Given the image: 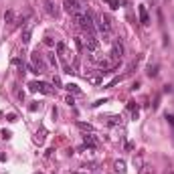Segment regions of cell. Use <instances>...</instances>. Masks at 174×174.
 Segmentation results:
<instances>
[{
	"instance_id": "cell-16",
	"label": "cell",
	"mask_w": 174,
	"mask_h": 174,
	"mask_svg": "<svg viewBox=\"0 0 174 174\" xmlns=\"http://www.w3.org/2000/svg\"><path fill=\"white\" fill-rule=\"evenodd\" d=\"M14 18H16L14 10H6V12H4V20H6V22H14Z\"/></svg>"
},
{
	"instance_id": "cell-3",
	"label": "cell",
	"mask_w": 174,
	"mask_h": 174,
	"mask_svg": "<svg viewBox=\"0 0 174 174\" xmlns=\"http://www.w3.org/2000/svg\"><path fill=\"white\" fill-rule=\"evenodd\" d=\"M83 45H85L87 53H97V49H99V39H97L95 34H87V39H83Z\"/></svg>"
},
{
	"instance_id": "cell-18",
	"label": "cell",
	"mask_w": 174,
	"mask_h": 174,
	"mask_svg": "<svg viewBox=\"0 0 174 174\" xmlns=\"http://www.w3.org/2000/svg\"><path fill=\"white\" fill-rule=\"evenodd\" d=\"M148 75H150V77H156V75H158V65H150V67H148Z\"/></svg>"
},
{
	"instance_id": "cell-8",
	"label": "cell",
	"mask_w": 174,
	"mask_h": 174,
	"mask_svg": "<svg viewBox=\"0 0 174 174\" xmlns=\"http://www.w3.org/2000/svg\"><path fill=\"white\" fill-rule=\"evenodd\" d=\"M138 14H140V22L142 24H150V16H148V10H146L144 4L138 6Z\"/></svg>"
},
{
	"instance_id": "cell-4",
	"label": "cell",
	"mask_w": 174,
	"mask_h": 174,
	"mask_svg": "<svg viewBox=\"0 0 174 174\" xmlns=\"http://www.w3.org/2000/svg\"><path fill=\"white\" fill-rule=\"evenodd\" d=\"M63 6H65V10H67L71 16L83 10V6L79 4V0H63Z\"/></svg>"
},
{
	"instance_id": "cell-13",
	"label": "cell",
	"mask_w": 174,
	"mask_h": 174,
	"mask_svg": "<svg viewBox=\"0 0 174 174\" xmlns=\"http://www.w3.org/2000/svg\"><path fill=\"white\" fill-rule=\"evenodd\" d=\"M47 61H49V65H51V67H55V71H57L59 63H57V57H55V53H49V55H47Z\"/></svg>"
},
{
	"instance_id": "cell-2",
	"label": "cell",
	"mask_w": 174,
	"mask_h": 174,
	"mask_svg": "<svg viewBox=\"0 0 174 174\" xmlns=\"http://www.w3.org/2000/svg\"><path fill=\"white\" fill-rule=\"evenodd\" d=\"M29 87H30V91H41V93H45V95H53L55 93L53 87L47 85V83H43V81H30Z\"/></svg>"
},
{
	"instance_id": "cell-19",
	"label": "cell",
	"mask_w": 174,
	"mask_h": 174,
	"mask_svg": "<svg viewBox=\"0 0 174 174\" xmlns=\"http://www.w3.org/2000/svg\"><path fill=\"white\" fill-rule=\"evenodd\" d=\"M34 142H37V144H43V142H45V132H43V130L37 132V136H34Z\"/></svg>"
},
{
	"instance_id": "cell-29",
	"label": "cell",
	"mask_w": 174,
	"mask_h": 174,
	"mask_svg": "<svg viewBox=\"0 0 174 174\" xmlns=\"http://www.w3.org/2000/svg\"><path fill=\"white\" fill-rule=\"evenodd\" d=\"M65 101H67V103H69V105H73V103H75V99H73V97H71V95H67V99H65Z\"/></svg>"
},
{
	"instance_id": "cell-11",
	"label": "cell",
	"mask_w": 174,
	"mask_h": 174,
	"mask_svg": "<svg viewBox=\"0 0 174 174\" xmlns=\"http://www.w3.org/2000/svg\"><path fill=\"white\" fill-rule=\"evenodd\" d=\"M77 128H79V130H83V132H87V134H91V132H93V126H91V124H85V121H77Z\"/></svg>"
},
{
	"instance_id": "cell-26",
	"label": "cell",
	"mask_w": 174,
	"mask_h": 174,
	"mask_svg": "<svg viewBox=\"0 0 174 174\" xmlns=\"http://www.w3.org/2000/svg\"><path fill=\"white\" fill-rule=\"evenodd\" d=\"M6 120H8V121H16V113H8V116H6Z\"/></svg>"
},
{
	"instance_id": "cell-10",
	"label": "cell",
	"mask_w": 174,
	"mask_h": 174,
	"mask_svg": "<svg viewBox=\"0 0 174 174\" xmlns=\"http://www.w3.org/2000/svg\"><path fill=\"white\" fill-rule=\"evenodd\" d=\"M65 89H67L69 93H75V95H81V89H79V87L75 85V83H67V85H65Z\"/></svg>"
},
{
	"instance_id": "cell-20",
	"label": "cell",
	"mask_w": 174,
	"mask_h": 174,
	"mask_svg": "<svg viewBox=\"0 0 174 174\" xmlns=\"http://www.w3.org/2000/svg\"><path fill=\"white\" fill-rule=\"evenodd\" d=\"M75 47H77L79 53H81L83 49H85V45H83V39H81V37H77V39H75Z\"/></svg>"
},
{
	"instance_id": "cell-24",
	"label": "cell",
	"mask_w": 174,
	"mask_h": 174,
	"mask_svg": "<svg viewBox=\"0 0 174 174\" xmlns=\"http://www.w3.org/2000/svg\"><path fill=\"white\" fill-rule=\"evenodd\" d=\"M45 45H47V47H53V39H51V37H45Z\"/></svg>"
},
{
	"instance_id": "cell-28",
	"label": "cell",
	"mask_w": 174,
	"mask_h": 174,
	"mask_svg": "<svg viewBox=\"0 0 174 174\" xmlns=\"http://www.w3.org/2000/svg\"><path fill=\"white\" fill-rule=\"evenodd\" d=\"M29 109H30V111H37V109H39V103H30Z\"/></svg>"
},
{
	"instance_id": "cell-23",
	"label": "cell",
	"mask_w": 174,
	"mask_h": 174,
	"mask_svg": "<svg viewBox=\"0 0 174 174\" xmlns=\"http://www.w3.org/2000/svg\"><path fill=\"white\" fill-rule=\"evenodd\" d=\"M0 136H2V138H4V140H8V138H10V136H12V134H10L8 130H2V132H0Z\"/></svg>"
},
{
	"instance_id": "cell-17",
	"label": "cell",
	"mask_w": 174,
	"mask_h": 174,
	"mask_svg": "<svg viewBox=\"0 0 174 174\" xmlns=\"http://www.w3.org/2000/svg\"><path fill=\"white\" fill-rule=\"evenodd\" d=\"M107 124H109V126H117V124H121V116H111L109 120H107Z\"/></svg>"
},
{
	"instance_id": "cell-27",
	"label": "cell",
	"mask_w": 174,
	"mask_h": 174,
	"mask_svg": "<svg viewBox=\"0 0 174 174\" xmlns=\"http://www.w3.org/2000/svg\"><path fill=\"white\" fill-rule=\"evenodd\" d=\"M53 85H57V87H61V79H59V77H57V75H55V77H53Z\"/></svg>"
},
{
	"instance_id": "cell-30",
	"label": "cell",
	"mask_w": 174,
	"mask_h": 174,
	"mask_svg": "<svg viewBox=\"0 0 174 174\" xmlns=\"http://www.w3.org/2000/svg\"><path fill=\"white\" fill-rule=\"evenodd\" d=\"M126 150H128V152L134 150V144H132V142H128V144H126Z\"/></svg>"
},
{
	"instance_id": "cell-6",
	"label": "cell",
	"mask_w": 174,
	"mask_h": 174,
	"mask_svg": "<svg viewBox=\"0 0 174 174\" xmlns=\"http://www.w3.org/2000/svg\"><path fill=\"white\" fill-rule=\"evenodd\" d=\"M43 8H45V12H47L49 16H53V18L59 16V8H57V4H55V0H43Z\"/></svg>"
},
{
	"instance_id": "cell-9",
	"label": "cell",
	"mask_w": 174,
	"mask_h": 174,
	"mask_svg": "<svg viewBox=\"0 0 174 174\" xmlns=\"http://www.w3.org/2000/svg\"><path fill=\"white\" fill-rule=\"evenodd\" d=\"M30 34H33V22L22 30V45H29L30 43Z\"/></svg>"
},
{
	"instance_id": "cell-14",
	"label": "cell",
	"mask_w": 174,
	"mask_h": 174,
	"mask_svg": "<svg viewBox=\"0 0 174 174\" xmlns=\"http://www.w3.org/2000/svg\"><path fill=\"white\" fill-rule=\"evenodd\" d=\"M113 168H116V172H117V174H124V172H126V162L117 160L116 164H113Z\"/></svg>"
},
{
	"instance_id": "cell-22",
	"label": "cell",
	"mask_w": 174,
	"mask_h": 174,
	"mask_svg": "<svg viewBox=\"0 0 174 174\" xmlns=\"http://www.w3.org/2000/svg\"><path fill=\"white\" fill-rule=\"evenodd\" d=\"M12 65H16V67L22 69L24 67V61H22V59H12Z\"/></svg>"
},
{
	"instance_id": "cell-25",
	"label": "cell",
	"mask_w": 174,
	"mask_h": 174,
	"mask_svg": "<svg viewBox=\"0 0 174 174\" xmlns=\"http://www.w3.org/2000/svg\"><path fill=\"white\" fill-rule=\"evenodd\" d=\"M134 164H136V166H142V164H144V162H142V156H138V158H134Z\"/></svg>"
},
{
	"instance_id": "cell-12",
	"label": "cell",
	"mask_w": 174,
	"mask_h": 174,
	"mask_svg": "<svg viewBox=\"0 0 174 174\" xmlns=\"http://www.w3.org/2000/svg\"><path fill=\"white\" fill-rule=\"evenodd\" d=\"M57 53L61 55L63 59H67V45L65 43H57Z\"/></svg>"
},
{
	"instance_id": "cell-5",
	"label": "cell",
	"mask_w": 174,
	"mask_h": 174,
	"mask_svg": "<svg viewBox=\"0 0 174 174\" xmlns=\"http://www.w3.org/2000/svg\"><path fill=\"white\" fill-rule=\"evenodd\" d=\"M111 61H121V57H124V45L120 43V41H116V43L111 45Z\"/></svg>"
},
{
	"instance_id": "cell-7",
	"label": "cell",
	"mask_w": 174,
	"mask_h": 174,
	"mask_svg": "<svg viewBox=\"0 0 174 174\" xmlns=\"http://www.w3.org/2000/svg\"><path fill=\"white\" fill-rule=\"evenodd\" d=\"M97 144H99V142H97V138L93 134H89V136H83V146H85V148H91V150H95L97 148Z\"/></svg>"
},
{
	"instance_id": "cell-31",
	"label": "cell",
	"mask_w": 174,
	"mask_h": 174,
	"mask_svg": "<svg viewBox=\"0 0 174 174\" xmlns=\"http://www.w3.org/2000/svg\"><path fill=\"white\" fill-rule=\"evenodd\" d=\"M166 120L170 121V126H174V116H166Z\"/></svg>"
},
{
	"instance_id": "cell-21",
	"label": "cell",
	"mask_w": 174,
	"mask_h": 174,
	"mask_svg": "<svg viewBox=\"0 0 174 174\" xmlns=\"http://www.w3.org/2000/svg\"><path fill=\"white\" fill-rule=\"evenodd\" d=\"M105 2L111 6V8H120V0H105Z\"/></svg>"
},
{
	"instance_id": "cell-15",
	"label": "cell",
	"mask_w": 174,
	"mask_h": 174,
	"mask_svg": "<svg viewBox=\"0 0 174 174\" xmlns=\"http://www.w3.org/2000/svg\"><path fill=\"white\" fill-rule=\"evenodd\" d=\"M138 170H140V174H154V168L150 164H142Z\"/></svg>"
},
{
	"instance_id": "cell-1",
	"label": "cell",
	"mask_w": 174,
	"mask_h": 174,
	"mask_svg": "<svg viewBox=\"0 0 174 174\" xmlns=\"http://www.w3.org/2000/svg\"><path fill=\"white\" fill-rule=\"evenodd\" d=\"M47 67H49V65H47V61H45V55L41 53L39 49L33 51V55H30V71L39 75V73L47 71Z\"/></svg>"
}]
</instances>
